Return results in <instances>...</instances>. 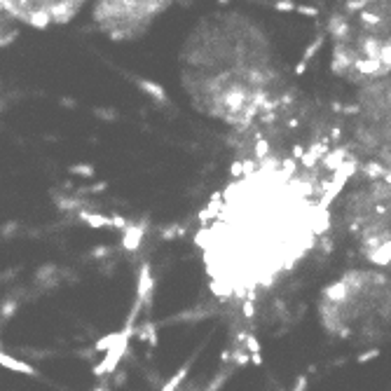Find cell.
<instances>
[{
  "label": "cell",
  "mask_w": 391,
  "mask_h": 391,
  "mask_svg": "<svg viewBox=\"0 0 391 391\" xmlns=\"http://www.w3.org/2000/svg\"><path fill=\"white\" fill-rule=\"evenodd\" d=\"M335 61L340 75L377 80L389 68V0H363L340 19Z\"/></svg>",
  "instance_id": "cell-1"
},
{
  "label": "cell",
  "mask_w": 391,
  "mask_h": 391,
  "mask_svg": "<svg viewBox=\"0 0 391 391\" xmlns=\"http://www.w3.org/2000/svg\"><path fill=\"white\" fill-rule=\"evenodd\" d=\"M167 5L169 0H99L94 16L113 38H134Z\"/></svg>",
  "instance_id": "cell-2"
},
{
  "label": "cell",
  "mask_w": 391,
  "mask_h": 391,
  "mask_svg": "<svg viewBox=\"0 0 391 391\" xmlns=\"http://www.w3.org/2000/svg\"><path fill=\"white\" fill-rule=\"evenodd\" d=\"M0 366H5L9 370H19V373H33V368L28 363H21V361L12 359V356H7V354H2V352H0Z\"/></svg>",
  "instance_id": "cell-3"
},
{
  "label": "cell",
  "mask_w": 391,
  "mask_h": 391,
  "mask_svg": "<svg viewBox=\"0 0 391 391\" xmlns=\"http://www.w3.org/2000/svg\"><path fill=\"white\" fill-rule=\"evenodd\" d=\"M96 391H106V389H96Z\"/></svg>",
  "instance_id": "cell-4"
}]
</instances>
